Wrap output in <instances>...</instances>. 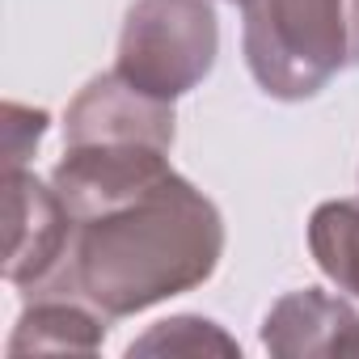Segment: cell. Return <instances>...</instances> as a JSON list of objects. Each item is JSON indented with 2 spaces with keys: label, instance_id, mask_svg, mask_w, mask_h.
Segmentation results:
<instances>
[{
  "label": "cell",
  "instance_id": "cell-12",
  "mask_svg": "<svg viewBox=\"0 0 359 359\" xmlns=\"http://www.w3.org/2000/svg\"><path fill=\"white\" fill-rule=\"evenodd\" d=\"M346 26H351V60L359 64V0H346Z\"/></svg>",
  "mask_w": 359,
  "mask_h": 359
},
{
  "label": "cell",
  "instance_id": "cell-1",
  "mask_svg": "<svg viewBox=\"0 0 359 359\" xmlns=\"http://www.w3.org/2000/svg\"><path fill=\"white\" fill-rule=\"evenodd\" d=\"M220 254L216 203L169 173L140 199L81 220L64 275L39 300H81L102 317H131L208 283Z\"/></svg>",
  "mask_w": 359,
  "mask_h": 359
},
{
  "label": "cell",
  "instance_id": "cell-4",
  "mask_svg": "<svg viewBox=\"0 0 359 359\" xmlns=\"http://www.w3.org/2000/svg\"><path fill=\"white\" fill-rule=\"evenodd\" d=\"M5 216H9V245H5V279L30 300L47 296L68 266L76 241V216L60 199L55 187H43L34 173L9 169L5 182Z\"/></svg>",
  "mask_w": 359,
  "mask_h": 359
},
{
  "label": "cell",
  "instance_id": "cell-10",
  "mask_svg": "<svg viewBox=\"0 0 359 359\" xmlns=\"http://www.w3.org/2000/svg\"><path fill=\"white\" fill-rule=\"evenodd\" d=\"M135 351H169V355L173 351H191V355H199V351H224V355H237V342L224 338L203 317H173V321H161L148 338L131 342V355Z\"/></svg>",
  "mask_w": 359,
  "mask_h": 359
},
{
  "label": "cell",
  "instance_id": "cell-9",
  "mask_svg": "<svg viewBox=\"0 0 359 359\" xmlns=\"http://www.w3.org/2000/svg\"><path fill=\"white\" fill-rule=\"evenodd\" d=\"M317 266L351 296H359V203H321L309 220Z\"/></svg>",
  "mask_w": 359,
  "mask_h": 359
},
{
  "label": "cell",
  "instance_id": "cell-7",
  "mask_svg": "<svg viewBox=\"0 0 359 359\" xmlns=\"http://www.w3.org/2000/svg\"><path fill=\"white\" fill-rule=\"evenodd\" d=\"M262 342L275 355H351L359 351V313L317 287H304L266 313Z\"/></svg>",
  "mask_w": 359,
  "mask_h": 359
},
{
  "label": "cell",
  "instance_id": "cell-5",
  "mask_svg": "<svg viewBox=\"0 0 359 359\" xmlns=\"http://www.w3.org/2000/svg\"><path fill=\"white\" fill-rule=\"evenodd\" d=\"M169 173V152L152 144H68L51 169V187L81 224L140 199Z\"/></svg>",
  "mask_w": 359,
  "mask_h": 359
},
{
  "label": "cell",
  "instance_id": "cell-11",
  "mask_svg": "<svg viewBox=\"0 0 359 359\" xmlns=\"http://www.w3.org/2000/svg\"><path fill=\"white\" fill-rule=\"evenodd\" d=\"M43 131H47V110H30V106H18V102H5V165L22 169L26 156L39 148Z\"/></svg>",
  "mask_w": 359,
  "mask_h": 359
},
{
  "label": "cell",
  "instance_id": "cell-8",
  "mask_svg": "<svg viewBox=\"0 0 359 359\" xmlns=\"http://www.w3.org/2000/svg\"><path fill=\"white\" fill-rule=\"evenodd\" d=\"M106 321L97 309L81 300H30L22 313L9 355H30V351H97L106 338Z\"/></svg>",
  "mask_w": 359,
  "mask_h": 359
},
{
  "label": "cell",
  "instance_id": "cell-13",
  "mask_svg": "<svg viewBox=\"0 0 359 359\" xmlns=\"http://www.w3.org/2000/svg\"><path fill=\"white\" fill-rule=\"evenodd\" d=\"M233 5H237V0H233Z\"/></svg>",
  "mask_w": 359,
  "mask_h": 359
},
{
  "label": "cell",
  "instance_id": "cell-3",
  "mask_svg": "<svg viewBox=\"0 0 359 359\" xmlns=\"http://www.w3.org/2000/svg\"><path fill=\"white\" fill-rule=\"evenodd\" d=\"M216 51L220 26L208 0H135L118 34L114 72L127 85L173 102L212 72Z\"/></svg>",
  "mask_w": 359,
  "mask_h": 359
},
{
  "label": "cell",
  "instance_id": "cell-2",
  "mask_svg": "<svg viewBox=\"0 0 359 359\" xmlns=\"http://www.w3.org/2000/svg\"><path fill=\"white\" fill-rule=\"evenodd\" d=\"M245 13V64L266 97L304 102L351 60L346 0H237Z\"/></svg>",
  "mask_w": 359,
  "mask_h": 359
},
{
  "label": "cell",
  "instance_id": "cell-6",
  "mask_svg": "<svg viewBox=\"0 0 359 359\" xmlns=\"http://www.w3.org/2000/svg\"><path fill=\"white\" fill-rule=\"evenodd\" d=\"M68 144H152L173 148V102H161L118 72L93 76L64 114Z\"/></svg>",
  "mask_w": 359,
  "mask_h": 359
}]
</instances>
